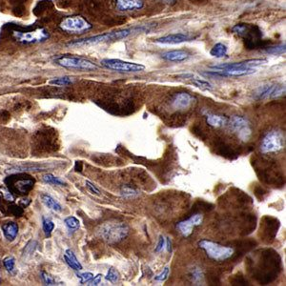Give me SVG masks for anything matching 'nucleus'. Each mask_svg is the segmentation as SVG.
Segmentation results:
<instances>
[{"label":"nucleus","instance_id":"obj_41","mask_svg":"<svg viewBox=\"0 0 286 286\" xmlns=\"http://www.w3.org/2000/svg\"><path fill=\"white\" fill-rule=\"evenodd\" d=\"M167 251L168 252H172V243H171V239L168 238L166 240Z\"/></svg>","mask_w":286,"mask_h":286},{"label":"nucleus","instance_id":"obj_15","mask_svg":"<svg viewBox=\"0 0 286 286\" xmlns=\"http://www.w3.org/2000/svg\"><path fill=\"white\" fill-rule=\"evenodd\" d=\"M115 6L120 12L140 10L144 6V0H114Z\"/></svg>","mask_w":286,"mask_h":286},{"label":"nucleus","instance_id":"obj_26","mask_svg":"<svg viewBox=\"0 0 286 286\" xmlns=\"http://www.w3.org/2000/svg\"><path fill=\"white\" fill-rule=\"evenodd\" d=\"M42 180L44 183H48L50 185H56V186H63L66 183H64L62 180H60L59 177L55 176L52 174H46V175L42 176Z\"/></svg>","mask_w":286,"mask_h":286},{"label":"nucleus","instance_id":"obj_33","mask_svg":"<svg viewBox=\"0 0 286 286\" xmlns=\"http://www.w3.org/2000/svg\"><path fill=\"white\" fill-rule=\"evenodd\" d=\"M266 53L270 54V55H282L285 53V44L282 45H278L275 47H270L266 50Z\"/></svg>","mask_w":286,"mask_h":286},{"label":"nucleus","instance_id":"obj_6","mask_svg":"<svg viewBox=\"0 0 286 286\" xmlns=\"http://www.w3.org/2000/svg\"><path fill=\"white\" fill-rule=\"evenodd\" d=\"M100 63L106 69L121 73H138L145 69V66L142 64L128 62L116 58H105Z\"/></svg>","mask_w":286,"mask_h":286},{"label":"nucleus","instance_id":"obj_30","mask_svg":"<svg viewBox=\"0 0 286 286\" xmlns=\"http://www.w3.org/2000/svg\"><path fill=\"white\" fill-rule=\"evenodd\" d=\"M251 135H252V130L250 129L249 125L244 126L238 131V138L241 139L242 141H247L250 138Z\"/></svg>","mask_w":286,"mask_h":286},{"label":"nucleus","instance_id":"obj_38","mask_svg":"<svg viewBox=\"0 0 286 286\" xmlns=\"http://www.w3.org/2000/svg\"><path fill=\"white\" fill-rule=\"evenodd\" d=\"M164 245H165V239L164 238L162 237V236H160L159 237V242H158V245L156 247V249H155V252H160L163 248H164Z\"/></svg>","mask_w":286,"mask_h":286},{"label":"nucleus","instance_id":"obj_35","mask_svg":"<svg viewBox=\"0 0 286 286\" xmlns=\"http://www.w3.org/2000/svg\"><path fill=\"white\" fill-rule=\"evenodd\" d=\"M78 278L80 279V283H86V282H90L93 278L94 275L92 273H82V274H77Z\"/></svg>","mask_w":286,"mask_h":286},{"label":"nucleus","instance_id":"obj_21","mask_svg":"<svg viewBox=\"0 0 286 286\" xmlns=\"http://www.w3.org/2000/svg\"><path fill=\"white\" fill-rule=\"evenodd\" d=\"M227 54H228V48L223 43H217L210 51V55L216 58H223L224 56H227Z\"/></svg>","mask_w":286,"mask_h":286},{"label":"nucleus","instance_id":"obj_23","mask_svg":"<svg viewBox=\"0 0 286 286\" xmlns=\"http://www.w3.org/2000/svg\"><path fill=\"white\" fill-rule=\"evenodd\" d=\"M38 247V241L34 239H31L30 241H28V243L25 245L22 252V257L25 260H29L32 257L33 253L35 252Z\"/></svg>","mask_w":286,"mask_h":286},{"label":"nucleus","instance_id":"obj_29","mask_svg":"<svg viewBox=\"0 0 286 286\" xmlns=\"http://www.w3.org/2000/svg\"><path fill=\"white\" fill-rule=\"evenodd\" d=\"M3 265L9 273L14 274L16 271V260L14 257H7L3 261Z\"/></svg>","mask_w":286,"mask_h":286},{"label":"nucleus","instance_id":"obj_32","mask_svg":"<svg viewBox=\"0 0 286 286\" xmlns=\"http://www.w3.org/2000/svg\"><path fill=\"white\" fill-rule=\"evenodd\" d=\"M106 279L111 281V282H117L119 281V278H120V275H119V271L115 268H110L108 270V273H107V276H106Z\"/></svg>","mask_w":286,"mask_h":286},{"label":"nucleus","instance_id":"obj_37","mask_svg":"<svg viewBox=\"0 0 286 286\" xmlns=\"http://www.w3.org/2000/svg\"><path fill=\"white\" fill-rule=\"evenodd\" d=\"M85 185H86L88 190L90 191L93 195H95V196H99V195H100V192H99V190L95 187V185H94L93 183H90L89 181H86Z\"/></svg>","mask_w":286,"mask_h":286},{"label":"nucleus","instance_id":"obj_42","mask_svg":"<svg viewBox=\"0 0 286 286\" xmlns=\"http://www.w3.org/2000/svg\"><path fill=\"white\" fill-rule=\"evenodd\" d=\"M161 1H163L164 3H166V4H171V5H173V4H175V2L177 1V0H161Z\"/></svg>","mask_w":286,"mask_h":286},{"label":"nucleus","instance_id":"obj_16","mask_svg":"<svg viewBox=\"0 0 286 286\" xmlns=\"http://www.w3.org/2000/svg\"><path fill=\"white\" fill-rule=\"evenodd\" d=\"M161 57L167 61H171V62H183L189 59L190 54L183 50H174L163 53L161 55Z\"/></svg>","mask_w":286,"mask_h":286},{"label":"nucleus","instance_id":"obj_28","mask_svg":"<svg viewBox=\"0 0 286 286\" xmlns=\"http://www.w3.org/2000/svg\"><path fill=\"white\" fill-rule=\"evenodd\" d=\"M192 83L197 86V87L204 90V91H212L213 86L211 83H209L206 80H200L199 78H194L192 79Z\"/></svg>","mask_w":286,"mask_h":286},{"label":"nucleus","instance_id":"obj_18","mask_svg":"<svg viewBox=\"0 0 286 286\" xmlns=\"http://www.w3.org/2000/svg\"><path fill=\"white\" fill-rule=\"evenodd\" d=\"M64 261L68 264L69 267H71L73 270L81 271L83 269L82 264L80 263L78 258L76 257L75 253L72 251L71 249H67L64 253Z\"/></svg>","mask_w":286,"mask_h":286},{"label":"nucleus","instance_id":"obj_40","mask_svg":"<svg viewBox=\"0 0 286 286\" xmlns=\"http://www.w3.org/2000/svg\"><path fill=\"white\" fill-rule=\"evenodd\" d=\"M102 275L101 274H98L97 276H95L93 278V281H92V285H97V284H99L100 283V281H101V278H102Z\"/></svg>","mask_w":286,"mask_h":286},{"label":"nucleus","instance_id":"obj_31","mask_svg":"<svg viewBox=\"0 0 286 286\" xmlns=\"http://www.w3.org/2000/svg\"><path fill=\"white\" fill-rule=\"evenodd\" d=\"M40 278L42 279L43 283H45L46 285H58L55 278L53 276H51L50 274L46 273V272H41Z\"/></svg>","mask_w":286,"mask_h":286},{"label":"nucleus","instance_id":"obj_5","mask_svg":"<svg viewBox=\"0 0 286 286\" xmlns=\"http://www.w3.org/2000/svg\"><path fill=\"white\" fill-rule=\"evenodd\" d=\"M59 28L69 33H82L92 29L93 26L83 16H67L59 23Z\"/></svg>","mask_w":286,"mask_h":286},{"label":"nucleus","instance_id":"obj_3","mask_svg":"<svg viewBox=\"0 0 286 286\" xmlns=\"http://www.w3.org/2000/svg\"><path fill=\"white\" fill-rule=\"evenodd\" d=\"M199 246L206 253L209 259L216 262H224L230 259L234 254V249L232 247L224 246L208 239L200 240Z\"/></svg>","mask_w":286,"mask_h":286},{"label":"nucleus","instance_id":"obj_14","mask_svg":"<svg viewBox=\"0 0 286 286\" xmlns=\"http://www.w3.org/2000/svg\"><path fill=\"white\" fill-rule=\"evenodd\" d=\"M196 98L191 95L189 93L186 92H181L175 94L172 100V106L176 110H185L188 109L192 106V104L195 102Z\"/></svg>","mask_w":286,"mask_h":286},{"label":"nucleus","instance_id":"obj_13","mask_svg":"<svg viewBox=\"0 0 286 286\" xmlns=\"http://www.w3.org/2000/svg\"><path fill=\"white\" fill-rule=\"evenodd\" d=\"M194 40V37H192L189 33H184V32H176V33H171L167 34L165 37L159 38L158 40H155L156 43L162 44V45H176L181 44L183 42H188Z\"/></svg>","mask_w":286,"mask_h":286},{"label":"nucleus","instance_id":"obj_10","mask_svg":"<svg viewBox=\"0 0 286 286\" xmlns=\"http://www.w3.org/2000/svg\"><path fill=\"white\" fill-rule=\"evenodd\" d=\"M15 177L16 178H13V176H11L10 181L12 184V188L18 194H22V195L27 194L29 191L32 190L33 188L34 181L30 178V176L25 177L23 175H20V176L15 175Z\"/></svg>","mask_w":286,"mask_h":286},{"label":"nucleus","instance_id":"obj_36","mask_svg":"<svg viewBox=\"0 0 286 286\" xmlns=\"http://www.w3.org/2000/svg\"><path fill=\"white\" fill-rule=\"evenodd\" d=\"M169 273H170V268H169V267H165V268L163 269V271L155 278V279H156L157 281H164V280L168 278Z\"/></svg>","mask_w":286,"mask_h":286},{"label":"nucleus","instance_id":"obj_2","mask_svg":"<svg viewBox=\"0 0 286 286\" xmlns=\"http://www.w3.org/2000/svg\"><path fill=\"white\" fill-rule=\"evenodd\" d=\"M99 235L110 244L118 243L123 240L129 234V227L127 224L116 221L106 222L99 227Z\"/></svg>","mask_w":286,"mask_h":286},{"label":"nucleus","instance_id":"obj_25","mask_svg":"<svg viewBox=\"0 0 286 286\" xmlns=\"http://www.w3.org/2000/svg\"><path fill=\"white\" fill-rule=\"evenodd\" d=\"M64 223H65L66 227H67L69 230L73 231V232L80 229V221H79L76 217L71 216V217L66 218V219L64 220Z\"/></svg>","mask_w":286,"mask_h":286},{"label":"nucleus","instance_id":"obj_22","mask_svg":"<svg viewBox=\"0 0 286 286\" xmlns=\"http://www.w3.org/2000/svg\"><path fill=\"white\" fill-rule=\"evenodd\" d=\"M248 125V120L243 117L233 116L230 119V127L235 132H238L239 129Z\"/></svg>","mask_w":286,"mask_h":286},{"label":"nucleus","instance_id":"obj_1","mask_svg":"<svg viewBox=\"0 0 286 286\" xmlns=\"http://www.w3.org/2000/svg\"><path fill=\"white\" fill-rule=\"evenodd\" d=\"M149 31L148 28L140 26V27H134V28H129V29H123L116 32H105L102 34H98L95 37H90L87 39L83 40H75L69 42L67 45L69 47H84V46H92L96 45L100 43H107V42H113V41H118V40H124L128 37L136 33V32H145Z\"/></svg>","mask_w":286,"mask_h":286},{"label":"nucleus","instance_id":"obj_39","mask_svg":"<svg viewBox=\"0 0 286 286\" xmlns=\"http://www.w3.org/2000/svg\"><path fill=\"white\" fill-rule=\"evenodd\" d=\"M201 278H202L201 271L199 270V269H195V270L193 271V279H194V281L198 282V281L201 279Z\"/></svg>","mask_w":286,"mask_h":286},{"label":"nucleus","instance_id":"obj_9","mask_svg":"<svg viewBox=\"0 0 286 286\" xmlns=\"http://www.w3.org/2000/svg\"><path fill=\"white\" fill-rule=\"evenodd\" d=\"M267 59L265 58H254V59H247L240 62H233V63H223L211 66L214 70H230V69H248V68H256L262 66L263 64L267 63Z\"/></svg>","mask_w":286,"mask_h":286},{"label":"nucleus","instance_id":"obj_17","mask_svg":"<svg viewBox=\"0 0 286 286\" xmlns=\"http://www.w3.org/2000/svg\"><path fill=\"white\" fill-rule=\"evenodd\" d=\"M18 225L14 222H9L2 225V232L8 241H14L18 235Z\"/></svg>","mask_w":286,"mask_h":286},{"label":"nucleus","instance_id":"obj_11","mask_svg":"<svg viewBox=\"0 0 286 286\" xmlns=\"http://www.w3.org/2000/svg\"><path fill=\"white\" fill-rule=\"evenodd\" d=\"M285 93V87L281 85H263L257 90V96L260 99L275 98Z\"/></svg>","mask_w":286,"mask_h":286},{"label":"nucleus","instance_id":"obj_19","mask_svg":"<svg viewBox=\"0 0 286 286\" xmlns=\"http://www.w3.org/2000/svg\"><path fill=\"white\" fill-rule=\"evenodd\" d=\"M40 199L45 206L48 207L51 210H53L54 212L60 213L62 211L61 204L56 199H54L52 196H50L48 194H42L40 196Z\"/></svg>","mask_w":286,"mask_h":286},{"label":"nucleus","instance_id":"obj_34","mask_svg":"<svg viewBox=\"0 0 286 286\" xmlns=\"http://www.w3.org/2000/svg\"><path fill=\"white\" fill-rule=\"evenodd\" d=\"M121 193L125 198H134L138 194L137 191H135V189H133L132 187H129V186H124L122 188Z\"/></svg>","mask_w":286,"mask_h":286},{"label":"nucleus","instance_id":"obj_20","mask_svg":"<svg viewBox=\"0 0 286 286\" xmlns=\"http://www.w3.org/2000/svg\"><path fill=\"white\" fill-rule=\"evenodd\" d=\"M207 123L212 126V127L219 128L224 126L228 119H226L223 116H220V115H214V114H210L207 116L206 119Z\"/></svg>","mask_w":286,"mask_h":286},{"label":"nucleus","instance_id":"obj_27","mask_svg":"<svg viewBox=\"0 0 286 286\" xmlns=\"http://www.w3.org/2000/svg\"><path fill=\"white\" fill-rule=\"evenodd\" d=\"M73 83V80L70 77H61V78H55L49 81V84L56 85V86H67Z\"/></svg>","mask_w":286,"mask_h":286},{"label":"nucleus","instance_id":"obj_4","mask_svg":"<svg viewBox=\"0 0 286 286\" xmlns=\"http://www.w3.org/2000/svg\"><path fill=\"white\" fill-rule=\"evenodd\" d=\"M55 62L58 66H61L66 69H76L80 71H95L98 69V66L96 64L81 56H58Z\"/></svg>","mask_w":286,"mask_h":286},{"label":"nucleus","instance_id":"obj_7","mask_svg":"<svg viewBox=\"0 0 286 286\" xmlns=\"http://www.w3.org/2000/svg\"><path fill=\"white\" fill-rule=\"evenodd\" d=\"M13 37L17 42L23 44H34V43H41L46 41L49 39L50 34L47 30H45L44 28H38L30 32L14 31Z\"/></svg>","mask_w":286,"mask_h":286},{"label":"nucleus","instance_id":"obj_12","mask_svg":"<svg viewBox=\"0 0 286 286\" xmlns=\"http://www.w3.org/2000/svg\"><path fill=\"white\" fill-rule=\"evenodd\" d=\"M202 222H203V217H202V214H194V216L191 217L190 219L177 223V224H176V228L183 234V236L187 238V237H189L191 234H192L193 229H194L196 226L200 225V224L202 223Z\"/></svg>","mask_w":286,"mask_h":286},{"label":"nucleus","instance_id":"obj_24","mask_svg":"<svg viewBox=\"0 0 286 286\" xmlns=\"http://www.w3.org/2000/svg\"><path fill=\"white\" fill-rule=\"evenodd\" d=\"M55 227L56 225L53 221H51L50 219H47L45 217H42V229L47 238H50L52 236V233L55 229Z\"/></svg>","mask_w":286,"mask_h":286},{"label":"nucleus","instance_id":"obj_8","mask_svg":"<svg viewBox=\"0 0 286 286\" xmlns=\"http://www.w3.org/2000/svg\"><path fill=\"white\" fill-rule=\"evenodd\" d=\"M282 135L278 131H271L262 138L261 151L263 154L275 153L282 149Z\"/></svg>","mask_w":286,"mask_h":286}]
</instances>
